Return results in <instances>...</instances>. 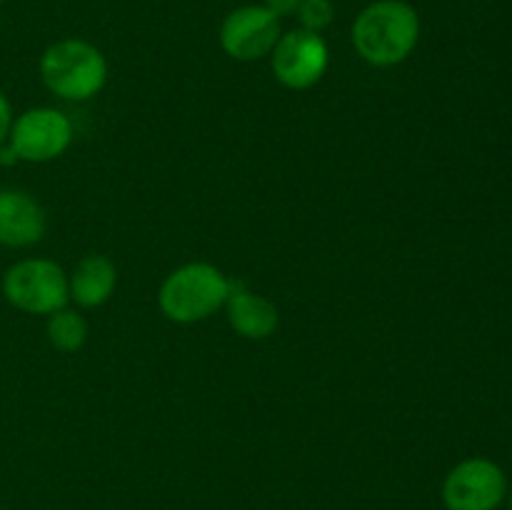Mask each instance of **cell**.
Listing matches in <instances>:
<instances>
[{
  "label": "cell",
  "mask_w": 512,
  "mask_h": 510,
  "mask_svg": "<svg viewBox=\"0 0 512 510\" xmlns=\"http://www.w3.org/2000/svg\"><path fill=\"white\" fill-rule=\"evenodd\" d=\"M353 48L375 68H393L413 55L420 40V15L405 0H375L353 23Z\"/></svg>",
  "instance_id": "cell-1"
},
{
  "label": "cell",
  "mask_w": 512,
  "mask_h": 510,
  "mask_svg": "<svg viewBox=\"0 0 512 510\" xmlns=\"http://www.w3.org/2000/svg\"><path fill=\"white\" fill-rule=\"evenodd\" d=\"M233 280L210 263H185L158 290L160 313L178 325H195L225 308Z\"/></svg>",
  "instance_id": "cell-2"
},
{
  "label": "cell",
  "mask_w": 512,
  "mask_h": 510,
  "mask_svg": "<svg viewBox=\"0 0 512 510\" xmlns=\"http://www.w3.org/2000/svg\"><path fill=\"white\" fill-rule=\"evenodd\" d=\"M40 80L60 100L95 98L108 83V60L93 43L80 38H65L48 45L40 55Z\"/></svg>",
  "instance_id": "cell-3"
},
{
  "label": "cell",
  "mask_w": 512,
  "mask_h": 510,
  "mask_svg": "<svg viewBox=\"0 0 512 510\" xmlns=\"http://www.w3.org/2000/svg\"><path fill=\"white\" fill-rule=\"evenodd\" d=\"M3 295L20 313L53 315L70 303L68 273L50 258H23L5 270Z\"/></svg>",
  "instance_id": "cell-4"
},
{
  "label": "cell",
  "mask_w": 512,
  "mask_h": 510,
  "mask_svg": "<svg viewBox=\"0 0 512 510\" xmlns=\"http://www.w3.org/2000/svg\"><path fill=\"white\" fill-rule=\"evenodd\" d=\"M5 143L23 163H50L73 145V123L58 108H30L15 115Z\"/></svg>",
  "instance_id": "cell-5"
},
{
  "label": "cell",
  "mask_w": 512,
  "mask_h": 510,
  "mask_svg": "<svg viewBox=\"0 0 512 510\" xmlns=\"http://www.w3.org/2000/svg\"><path fill=\"white\" fill-rule=\"evenodd\" d=\"M508 495V475L490 458H465L445 475L448 510H498Z\"/></svg>",
  "instance_id": "cell-6"
},
{
  "label": "cell",
  "mask_w": 512,
  "mask_h": 510,
  "mask_svg": "<svg viewBox=\"0 0 512 510\" xmlns=\"http://www.w3.org/2000/svg\"><path fill=\"white\" fill-rule=\"evenodd\" d=\"M330 65L328 43L320 33L290 30L280 35L270 53V68L275 80L288 90H308L323 80Z\"/></svg>",
  "instance_id": "cell-7"
},
{
  "label": "cell",
  "mask_w": 512,
  "mask_h": 510,
  "mask_svg": "<svg viewBox=\"0 0 512 510\" xmlns=\"http://www.w3.org/2000/svg\"><path fill=\"white\" fill-rule=\"evenodd\" d=\"M280 35V18L265 5H240L220 25V48L233 60L253 63L273 53Z\"/></svg>",
  "instance_id": "cell-8"
},
{
  "label": "cell",
  "mask_w": 512,
  "mask_h": 510,
  "mask_svg": "<svg viewBox=\"0 0 512 510\" xmlns=\"http://www.w3.org/2000/svg\"><path fill=\"white\" fill-rule=\"evenodd\" d=\"M48 230L45 208L25 190H0V245L30 248L40 243Z\"/></svg>",
  "instance_id": "cell-9"
},
{
  "label": "cell",
  "mask_w": 512,
  "mask_h": 510,
  "mask_svg": "<svg viewBox=\"0 0 512 510\" xmlns=\"http://www.w3.org/2000/svg\"><path fill=\"white\" fill-rule=\"evenodd\" d=\"M225 313H228L230 328L245 340L270 338L280 325V313L275 303H270L265 295L253 293V290L240 283L230 285Z\"/></svg>",
  "instance_id": "cell-10"
},
{
  "label": "cell",
  "mask_w": 512,
  "mask_h": 510,
  "mask_svg": "<svg viewBox=\"0 0 512 510\" xmlns=\"http://www.w3.org/2000/svg\"><path fill=\"white\" fill-rule=\"evenodd\" d=\"M118 288V268L108 255L90 253L78 260L73 273L68 275L70 300L78 308L93 310L108 303Z\"/></svg>",
  "instance_id": "cell-11"
},
{
  "label": "cell",
  "mask_w": 512,
  "mask_h": 510,
  "mask_svg": "<svg viewBox=\"0 0 512 510\" xmlns=\"http://www.w3.org/2000/svg\"><path fill=\"white\" fill-rule=\"evenodd\" d=\"M45 333H48L50 345L55 350H60V353H75L88 340V320L78 310L65 305V308L48 315V328H45Z\"/></svg>",
  "instance_id": "cell-12"
},
{
  "label": "cell",
  "mask_w": 512,
  "mask_h": 510,
  "mask_svg": "<svg viewBox=\"0 0 512 510\" xmlns=\"http://www.w3.org/2000/svg\"><path fill=\"white\" fill-rule=\"evenodd\" d=\"M295 15H298L300 28L303 30L323 33V30L330 28V23L335 20V5L333 0H303Z\"/></svg>",
  "instance_id": "cell-13"
},
{
  "label": "cell",
  "mask_w": 512,
  "mask_h": 510,
  "mask_svg": "<svg viewBox=\"0 0 512 510\" xmlns=\"http://www.w3.org/2000/svg\"><path fill=\"white\" fill-rule=\"evenodd\" d=\"M13 105H10V100L5 98V93L0 90V145L8 140L10 135V125H13Z\"/></svg>",
  "instance_id": "cell-14"
},
{
  "label": "cell",
  "mask_w": 512,
  "mask_h": 510,
  "mask_svg": "<svg viewBox=\"0 0 512 510\" xmlns=\"http://www.w3.org/2000/svg\"><path fill=\"white\" fill-rule=\"evenodd\" d=\"M300 3L303 0H265V8L278 15V18H288V15L298 13Z\"/></svg>",
  "instance_id": "cell-15"
},
{
  "label": "cell",
  "mask_w": 512,
  "mask_h": 510,
  "mask_svg": "<svg viewBox=\"0 0 512 510\" xmlns=\"http://www.w3.org/2000/svg\"><path fill=\"white\" fill-rule=\"evenodd\" d=\"M505 500H508V510H512V488H508V495H505Z\"/></svg>",
  "instance_id": "cell-16"
},
{
  "label": "cell",
  "mask_w": 512,
  "mask_h": 510,
  "mask_svg": "<svg viewBox=\"0 0 512 510\" xmlns=\"http://www.w3.org/2000/svg\"><path fill=\"white\" fill-rule=\"evenodd\" d=\"M5 3V0H0V5H3Z\"/></svg>",
  "instance_id": "cell-17"
}]
</instances>
